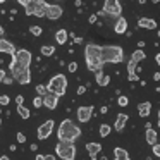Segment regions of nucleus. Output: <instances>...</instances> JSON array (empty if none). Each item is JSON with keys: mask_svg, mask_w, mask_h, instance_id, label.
Listing matches in <instances>:
<instances>
[{"mask_svg": "<svg viewBox=\"0 0 160 160\" xmlns=\"http://www.w3.org/2000/svg\"><path fill=\"white\" fill-rule=\"evenodd\" d=\"M95 81L98 86H107L110 83V76H107L103 71H98V72H95Z\"/></svg>", "mask_w": 160, "mask_h": 160, "instance_id": "nucleus-20", "label": "nucleus"}, {"mask_svg": "<svg viewBox=\"0 0 160 160\" xmlns=\"http://www.w3.org/2000/svg\"><path fill=\"white\" fill-rule=\"evenodd\" d=\"M128 79H129V81H132V83H136V81H139V76H138V74H129Z\"/></svg>", "mask_w": 160, "mask_h": 160, "instance_id": "nucleus-38", "label": "nucleus"}, {"mask_svg": "<svg viewBox=\"0 0 160 160\" xmlns=\"http://www.w3.org/2000/svg\"><path fill=\"white\" fill-rule=\"evenodd\" d=\"M0 126H2V119H0Z\"/></svg>", "mask_w": 160, "mask_h": 160, "instance_id": "nucleus-54", "label": "nucleus"}, {"mask_svg": "<svg viewBox=\"0 0 160 160\" xmlns=\"http://www.w3.org/2000/svg\"><path fill=\"white\" fill-rule=\"evenodd\" d=\"M67 36H69V33H67L66 29H59V31L55 33V42L59 43V45H64V43L67 42Z\"/></svg>", "mask_w": 160, "mask_h": 160, "instance_id": "nucleus-25", "label": "nucleus"}, {"mask_svg": "<svg viewBox=\"0 0 160 160\" xmlns=\"http://www.w3.org/2000/svg\"><path fill=\"white\" fill-rule=\"evenodd\" d=\"M74 43H78V45L83 43V38H81V36H76V38H74Z\"/></svg>", "mask_w": 160, "mask_h": 160, "instance_id": "nucleus-46", "label": "nucleus"}, {"mask_svg": "<svg viewBox=\"0 0 160 160\" xmlns=\"http://www.w3.org/2000/svg\"><path fill=\"white\" fill-rule=\"evenodd\" d=\"M117 103L121 105V107H128V105H129V98L124 97V95H121V97H119V100H117Z\"/></svg>", "mask_w": 160, "mask_h": 160, "instance_id": "nucleus-34", "label": "nucleus"}, {"mask_svg": "<svg viewBox=\"0 0 160 160\" xmlns=\"http://www.w3.org/2000/svg\"><path fill=\"white\" fill-rule=\"evenodd\" d=\"M86 90H88V88L84 86V84H81V86L78 88V95H84V93H86Z\"/></svg>", "mask_w": 160, "mask_h": 160, "instance_id": "nucleus-39", "label": "nucleus"}, {"mask_svg": "<svg viewBox=\"0 0 160 160\" xmlns=\"http://www.w3.org/2000/svg\"><path fill=\"white\" fill-rule=\"evenodd\" d=\"M14 57H16V59H18L21 64H24V66H28V67H29V64L33 62V55H31V52H29V50H26V48H19V50H16Z\"/></svg>", "mask_w": 160, "mask_h": 160, "instance_id": "nucleus-8", "label": "nucleus"}, {"mask_svg": "<svg viewBox=\"0 0 160 160\" xmlns=\"http://www.w3.org/2000/svg\"><path fill=\"white\" fill-rule=\"evenodd\" d=\"M4 35V28H2V26H0V36Z\"/></svg>", "mask_w": 160, "mask_h": 160, "instance_id": "nucleus-52", "label": "nucleus"}, {"mask_svg": "<svg viewBox=\"0 0 160 160\" xmlns=\"http://www.w3.org/2000/svg\"><path fill=\"white\" fill-rule=\"evenodd\" d=\"M69 71H71V72H76V71H78V64L76 62H71L69 64Z\"/></svg>", "mask_w": 160, "mask_h": 160, "instance_id": "nucleus-41", "label": "nucleus"}, {"mask_svg": "<svg viewBox=\"0 0 160 160\" xmlns=\"http://www.w3.org/2000/svg\"><path fill=\"white\" fill-rule=\"evenodd\" d=\"M0 4H4V0H0Z\"/></svg>", "mask_w": 160, "mask_h": 160, "instance_id": "nucleus-53", "label": "nucleus"}, {"mask_svg": "<svg viewBox=\"0 0 160 160\" xmlns=\"http://www.w3.org/2000/svg\"><path fill=\"white\" fill-rule=\"evenodd\" d=\"M152 150H153V155L158 158V157H160V145H158V143H155V145L152 146Z\"/></svg>", "mask_w": 160, "mask_h": 160, "instance_id": "nucleus-36", "label": "nucleus"}, {"mask_svg": "<svg viewBox=\"0 0 160 160\" xmlns=\"http://www.w3.org/2000/svg\"><path fill=\"white\" fill-rule=\"evenodd\" d=\"M55 155L62 160H74L76 158V146L71 141H59L55 145Z\"/></svg>", "mask_w": 160, "mask_h": 160, "instance_id": "nucleus-4", "label": "nucleus"}, {"mask_svg": "<svg viewBox=\"0 0 160 160\" xmlns=\"http://www.w3.org/2000/svg\"><path fill=\"white\" fill-rule=\"evenodd\" d=\"M139 28H145V29H157V21L155 19H150V18H141L138 21Z\"/></svg>", "mask_w": 160, "mask_h": 160, "instance_id": "nucleus-21", "label": "nucleus"}, {"mask_svg": "<svg viewBox=\"0 0 160 160\" xmlns=\"http://www.w3.org/2000/svg\"><path fill=\"white\" fill-rule=\"evenodd\" d=\"M79 136H81L79 126H76L71 119H64V121L60 122L59 129H57V138H59V141H71V143H74Z\"/></svg>", "mask_w": 160, "mask_h": 160, "instance_id": "nucleus-1", "label": "nucleus"}, {"mask_svg": "<svg viewBox=\"0 0 160 160\" xmlns=\"http://www.w3.org/2000/svg\"><path fill=\"white\" fill-rule=\"evenodd\" d=\"M43 160H57L55 155H43Z\"/></svg>", "mask_w": 160, "mask_h": 160, "instance_id": "nucleus-44", "label": "nucleus"}, {"mask_svg": "<svg viewBox=\"0 0 160 160\" xmlns=\"http://www.w3.org/2000/svg\"><path fill=\"white\" fill-rule=\"evenodd\" d=\"M145 139H146V143L148 145H155V143H158V138H157V131L155 129H146V134H145Z\"/></svg>", "mask_w": 160, "mask_h": 160, "instance_id": "nucleus-23", "label": "nucleus"}, {"mask_svg": "<svg viewBox=\"0 0 160 160\" xmlns=\"http://www.w3.org/2000/svg\"><path fill=\"white\" fill-rule=\"evenodd\" d=\"M150 112H152V103H148V102L138 103V114H139V117H148Z\"/></svg>", "mask_w": 160, "mask_h": 160, "instance_id": "nucleus-22", "label": "nucleus"}, {"mask_svg": "<svg viewBox=\"0 0 160 160\" xmlns=\"http://www.w3.org/2000/svg\"><path fill=\"white\" fill-rule=\"evenodd\" d=\"M128 121H129V115L128 114H119L117 117H115V124H114V128H115V131L117 132H121L122 129L126 128V124H128Z\"/></svg>", "mask_w": 160, "mask_h": 160, "instance_id": "nucleus-13", "label": "nucleus"}, {"mask_svg": "<svg viewBox=\"0 0 160 160\" xmlns=\"http://www.w3.org/2000/svg\"><path fill=\"white\" fill-rule=\"evenodd\" d=\"M4 78H5V71H4V69H0V83L4 81Z\"/></svg>", "mask_w": 160, "mask_h": 160, "instance_id": "nucleus-45", "label": "nucleus"}, {"mask_svg": "<svg viewBox=\"0 0 160 160\" xmlns=\"http://www.w3.org/2000/svg\"><path fill=\"white\" fill-rule=\"evenodd\" d=\"M40 52H42V55L50 57V55H53V53H55V47H52V45H43L42 48H40Z\"/></svg>", "mask_w": 160, "mask_h": 160, "instance_id": "nucleus-27", "label": "nucleus"}, {"mask_svg": "<svg viewBox=\"0 0 160 160\" xmlns=\"http://www.w3.org/2000/svg\"><path fill=\"white\" fill-rule=\"evenodd\" d=\"M114 29L117 35H124L126 31H128V19L126 18H117V21H115L114 24Z\"/></svg>", "mask_w": 160, "mask_h": 160, "instance_id": "nucleus-17", "label": "nucleus"}, {"mask_svg": "<svg viewBox=\"0 0 160 160\" xmlns=\"http://www.w3.org/2000/svg\"><path fill=\"white\" fill-rule=\"evenodd\" d=\"M53 128H55V122H53L52 119H48L47 122H43V124L38 128V131H36V136H38V139H47L50 134H52Z\"/></svg>", "mask_w": 160, "mask_h": 160, "instance_id": "nucleus-6", "label": "nucleus"}, {"mask_svg": "<svg viewBox=\"0 0 160 160\" xmlns=\"http://www.w3.org/2000/svg\"><path fill=\"white\" fill-rule=\"evenodd\" d=\"M9 69H11L12 79H16V78H18L19 74H22L24 71H29V67H28V66H24V64H21L14 55H12V60H11V64H9Z\"/></svg>", "mask_w": 160, "mask_h": 160, "instance_id": "nucleus-7", "label": "nucleus"}, {"mask_svg": "<svg viewBox=\"0 0 160 160\" xmlns=\"http://www.w3.org/2000/svg\"><path fill=\"white\" fill-rule=\"evenodd\" d=\"M16 138H18V141H19V143H21V145H22V143H26V136H24V134H22V132H21V131H19V132H18V134H16Z\"/></svg>", "mask_w": 160, "mask_h": 160, "instance_id": "nucleus-37", "label": "nucleus"}, {"mask_svg": "<svg viewBox=\"0 0 160 160\" xmlns=\"http://www.w3.org/2000/svg\"><path fill=\"white\" fill-rule=\"evenodd\" d=\"M47 9H48V4H47V2H43V0H36L35 14H33V16H36V18H45Z\"/></svg>", "mask_w": 160, "mask_h": 160, "instance_id": "nucleus-16", "label": "nucleus"}, {"mask_svg": "<svg viewBox=\"0 0 160 160\" xmlns=\"http://www.w3.org/2000/svg\"><path fill=\"white\" fill-rule=\"evenodd\" d=\"M36 160H43V155H42V153H38V155H36Z\"/></svg>", "mask_w": 160, "mask_h": 160, "instance_id": "nucleus-51", "label": "nucleus"}, {"mask_svg": "<svg viewBox=\"0 0 160 160\" xmlns=\"http://www.w3.org/2000/svg\"><path fill=\"white\" fill-rule=\"evenodd\" d=\"M33 107H35V108L43 107V100H42V97H36L35 100H33Z\"/></svg>", "mask_w": 160, "mask_h": 160, "instance_id": "nucleus-35", "label": "nucleus"}, {"mask_svg": "<svg viewBox=\"0 0 160 160\" xmlns=\"http://www.w3.org/2000/svg\"><path fill=\"white\" fill-rule=\"evenodd\" d=\"M76 114H78L79 122H88L91 119V115H93V107L91 105H81Z\"/></svg>", "mask_w": 160, "mask_h": 160, "instance_id": "nucleus-9", "label": "nucleus"}, {"mask_svg": "<svg viewBox=\"0 0 160 160\" xmlns=\"http://www.w3.org/2000/svg\"><path fill=\"white\" fill-rule=\"evenodd\" d=\"M114 160H128L129 158V153L126 152L124 148H121V146H117V148H114Z\"/></svg>", "mask_w": 160, "mask_h": 160, "instance_id": "nucleus-24", "label": "nucleus"}, {"mask_svg": "<svg viewBox=\"0 0 160 160\" xmlns=\"http://www.w3.org/2000/svg\"><path fill=\"white\" fill-rule=\"evenodd\" d=\"M128 160H131V158H128Z\"/></svg>", "mask_w": 160, "mask_h": 160, "instance_id": "nucleus-56", "label": "nucleus"}, {"mask_svg": "<svg viewBox=\"0 0 160 160\" xmlns=\"http://www.w3.org/2000/svg\"><path fill=\"white\" fill-rule=\"evenodd\" d=\"M16 103L22 105V103H24V97H22V95H18V97H16Z\"/></svg>", "mask_w": 160, "mask_h": 160, "instance_id": "nucleus-40", "label": "nucleus"}, {"mask_svg": "<svg viewBox=\"0 0 160 160\" xmlns=\"http://www.w3.org/2000/svg\"><path fill=\"white\" fill-rule=\"evenodd\" d=\"M66 90H67V78L64 76L62 72L55 74V76L50 79L48 86H47V91L57 95V97H64V95H66Z\"/></svg>", "mask_w": 160, "mask_h": 160, "instance_id": "nucleus-3", "label": "nucleus"}, {"mask_svg": "<svg viewBox=\"0 0 160 160\" xmlns=\"http://www.w3.org/2000/svg\"><path fill=\"white\" fill-rule=\"evenodd\" d=\"M86 150H88V153H90V158L97 160V155L102 152V145L100 143H86Z\"/></svg>", "mask_w": 160, "mask_h": 160, "instance_id": "nucleus-18", "label": "nucleus"}, {"mask_svg": "<svg viewBox=\"0 0 160 160\" xmlns=\"http://www.w3.org/2000/svg\"><path fill=\"white\" fill-rule=\"evenodd\" d=\"M19 4L24 7L26 16H33L35 14V5H36V0H19Z\"/></svg>", "mask_w": 160, "mask_h": 160, "instance_id": "nucleus-19", "label": "nucleus"}, {"mask_svg": "<svg viewBox=\"0 0 160 160\" xmlns=\"http://www.w3.org/2000/svg\"><path fill=\"white\" fill-rule=\"evenodd\" d=\"M12 81H14V79H12V76H5V78H4V81H2V83H5V84H11Z\"/></svg>", "mask_w": 160, "mask_h": 160, "instance_id": "nucleus-42", "label": "nucleus"}, {"mask_svg": "<svg viewBox=\"0 0 160 160\" xmlns=\"http://www.w3.org/2000/svg\"><path fill=\"white\" fill-rule=\"evenodd\" d=\"M146 59V53L143 52V50H134V52H132V55H131V60L132 62H143V60Z\"/></svg>", "mask_w": 160, "mask_h": 160, "instance_id": "nucleus-26", "label": "nucleus"}, {"mask_svg": "<svg viewBox=\"0 0 160 160\" xmlns=\"http://www.w3.org/2000/svg\"><path fill=\"white\" fill-rule=\"evenodd\" d=\"M136 66H138V64L132 62V60H129V62H128V76H129V74H136Z\"/></svg>", "mask_w": 160, "mask_h": 160, "instance_id": "nucleus-32", "label": "nucleus"}, {"mask_svg": "<svg viewBox=\"0 0 160 160\" xmlns=\"http://www.w3.org/2000/svg\"><path fill=\"white\" fill-rule=\"evenodd\" d=\"M84 59H86L88 71H91V72H98V71H102L103 62L100 60V57H84Z\"/></svg>", "mask_w": 160, "mask_h": 160, "instance_id": "nucleus-11", "label": "nucleus"}, {"mask_svg": "<svg viewBox=\"0 0 160 160\" xmlns=\"http://www.w3.org/2000/svg\"><path fill=\"white\" fill-rule=\"evenodd\" d=\"M0 160H11L7 155H0Z\"/></svg>", "mask_w": 160, "mask_h": 160, "instance_id": "nucleus-50", "label": "nucleus"}, {"mask_svg": "<svg viewBox=\"0 0 160 160\" xmlns=\"http://www.w3.org/2000/svg\"><path fill=\"white\" fill-rule=\"evenodd\" d=\"M64 14V9L60 7V5H57V4H52L50 5L48 4V9H47V18L50 19V21H57V19H60V16Z\"/></svg>", "mask_w": 160, "mask_h": 160, "instance_id": "nucleus-10", "label": "nucleus"}, {"mask_svg": "<svg viewBox=\"0 0 160 160\" xmlns=\"http://www.w3.org/2000/svg\"><path fill=\"white\" fill-rule=\"evenodd\" d=\"M29 148H31V150H33V152H36V148H38V145H35V143H33V145H31V146H29Z\"/></svg>", "mask_w": 160, "mask_h": 160, "instance_id": "nucleus-49", "label": "nucleus"}, {"mask_svg": "<svg viewBox=\"0 0 160 160\" xmlns=\"http://www.w3.org/2000/svg\"><path fill=\"white\" fill-rule=\"evenodd\" d=\"M36 93H38V97H45L47 93H48V91H47V86L45 84H38V86H36Z\"/></svg>", "mask_w": 160, "mask_h": 160, "instance_id": "nucleus-30", "label": "nucleus"}, {"mask_svg": "<svg viewBox=\"0 0 160 160\" xmlns=\"http://www.w3.org/2000/svg\"><path fill=\"white\" fill-rule=\"evenodd\" d=\"M29 33H31L33 36H40L43 33V29H42V26H31V28H29Z\"/></svg>", "mask_w": 160, "mask_h": 160, "instance_id": "nucleus-31", "label": "nucleus"}, {"mask_svg": "<svg viewBox=\"0 0 160 160\" xmlns=\"http://www.w3.org/2000/svg\"><path fill=\"white\" fill-rule=\"evenodd\" d=\"M0 114H2V110H0Z\"/></svg>", "mask_w": 160, "mask_h": 160, "instance_id": "nucleus-55", "label": "nucleus"}, {"mask_svg": "<svg viewBox=\"0 0 160 160\" xmlns=\"http://www.w3.org/2000/svg\"><path fill=\"white\" fill-rule=\"evenodd\" d=\"M124 59V50L117 45H107L100 48V60L103 64L110 62V64H119Z\"/></svg>", "mask_w": 160, "mask_h": 160, "instance_id": "nucleus-2", "label": "nucleus"}, {"mask_svg": "<svg viewBox=\"0 0 160 160\" xmlns=\"http://www.w3.org/2000/svg\"><path fill=\"white\" fill-rule=\"evenodd\" d=\"M0 53H9V55H14L16 53V47L11 42H7L5 38H0Z\"/></svg>", "mask_w": 160, "mask_h": 160, "instance_id": "nucleus-14", "label": "nucleus"}, {"mask_svg": "<svg viewBox=\"0 0 160 160\" xmlns=\"http://www.w3.org/2000/svg\"><path fill=\"white\" fill-rule=\"evenodd\" d=\"M107 110H108L107 107H102V108H100V114H107Z\"/></svg>", "mask_w": 160, "mask_h": 160, "instance_id": "nucleus-47", "label": "nucleus"}, {"mask_svg": "<svg viewBox=\"0 0 160 160\" xmlns=\"http://www.w3.org/2000/svg\"><path fill=\"white\" fill-rule=\"evenodd\" d=\"M153 79L158 81V79H160V74H158V72H155V74H153Z\"/></svg>", "mask_w": 160, "mask_h": 160, "instance_id": "nucleus-48", "label": "nucleus"}, {"mask_svg": "<svg viewBox=\"0 0 160 160\" xmlns=\"http://www.w3.org/2000/svg\"><path fill=\"white\" fill-rule=\"evenodd\" d=\"M97 18H98V16H97V14H93V16H90V21H88V22H90V24H95V22H97Z\"/></svg>", "mask_w": 160, "mask_h": 160, "instance_id": "nucleus-43", "label": "nucleus"}, {"mask_svg": "<svg viewBox=\"0 0 160 160\" xmlns=\"http://www.w3.org/2000/svg\"><path fill=\"white\" fill-rule=\"evenodd\" d=\"M42 100H43V107H47L48 110H53L57 107V103H59V97L53 93H47Z\"/></svg>", "mask_w": 160, "mask_h": 160, "instance_id": "nucleus-12", "label": "nucleus"}, {"mask_svg": "<svg viewBox=\"0 0 160 160\" xmlns=\"http://www.w3.org/2000/svg\"><path fill=\"white\" fill-rule=\"evenodd\" d=\"M9 103H11V98L7 95H0V107H7Z\"/></svg>", "mask_w": 160, "mask_h": 160, "instance_id": "nucleus-33", "label": "nucleus"}, {"mask_svg": "<svg viewBox=\"0 0 160 160\" xmlns=\"http://www.w3.org/2000/svg\"><path fill=\"white\" fill-rule=\"evenodd\" d=\"M110 131H112V128H110L108 124H102V126H100V131H98V132H100L102 138H107V136L110 134Z\"/></svg>", "mask_w": 160, "mask_h": 160, "instance_id": "nucleus-29", "label": "nucleus"}, {"mask_svg": "<svg viewBox=\"0 0 160 160\" xmlns=\"http://www.w3.org/2000/svg\"><path fill=\"white\" fill-rule=\"evenodd\" d=\"M100 45H95V43H88L84 47V57H100Z\"/></svg>", "mask_w": 160, "mask_h": 160, "instance_id": "nucleus-15", "label": "nucleus"}, {"mask_svg": "<svg viewBox=\"0 0 160 160\" xmlns=\"http://www.w3.org/2000/svg\"><path fill=\"white\" fill-rule=\"evenodd\" d=\"M18 114H19V117L21 119H29V108H26L24 105H18Z\"/></svg>", "mask_w": 160, "mask_h": 160, "instance_id": "nucleus-28", "label": "nucleus"}, {"mask_svg": "<svg viewBox=\"0 0 160 160\" xmlns=\"http://www.w3.org/2000/svg\"><path fill=\"white\" fill-rule=\"evenodd\" d=\"M102 14L112 16V18H121V14H122V5H121V2H119V0H105Z\"/></svg>", "mask_w": 160, "mask_h": 160, "instance_id": "nucleus-5", "label": "nucleus"}]
</instances>
